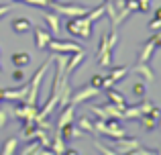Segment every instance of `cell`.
<instances>
[{
  "mask_svg": "<svg viewBox=\"0 0 161 155\" xmlns=\"http://www.w3.org/2000/svg\"><path fill=\"white\" fill-rule=\"evenodd\" d=\"M94 145H96V149H98L100 153H104V155H114V153H116L114 149H110V147H106V145H102L100 141H94Z\"/></svg>",
  "mask_w": 161,
  "mask_h": 155,
  "instance_id": "f1b7e54d",
  "label": "cell"
},
{
  "mask_svg": "<svg viewBox=\"0 0 161 155\" xmlns=\"http://www.w3.org/2000/svg\"><path fill=\"white\" fill-rule=\"evenodd\" d=\"M161 47V33H155V35H151L149 39L143 43V49H141V53H139V61H149L151 57H153V53H155V49H159Z\"/></svg>",
  "mask_w": 161,
  "mask_h": 155,
  "instance_id": "277c9868",
  "label": "cell"
},
{
  "mask_svg": "<svg viewBox=\"0 0 161 155\" xmlns=\"http://www.w3.org/2000/svg\"><path fill=\"white\" fill-rule=\"evenodd\" d=\"M88 84H90V86H94V88H98V90H100V88H102V76H100V74H96V76H92V78H90V82H88Z\"/></svg>",
  "mask_w": 161,
  "mask_h": 155,
  "instance_id": "4dcf8cb0",
  "label": "cell"
},
{
  "mask_svg": "<svg viewBox=\"0 0 161 155\" xmlns=\"http://www.w3.org/2000/svg\"><path fill=\"white\" fill-rule=\"evenodd\" d=\"M157 153H161V149H157Z\"/></svg>",
  "mask_w": 161,
  "mask_h": 155,
  "instance_id": "ab89813d",
  "label": "cell"
},
{
  "mask_svg": "<svg viewBox=\"0 0 161 155\" xmlns=\"http://www.w3.org/2000/svg\"><path fill=\"white\" fill-rule=\"evenodd\" d=\"M78 127L84 133H94V123L90 120V116H80L78 119Z\"/></svg>",
  "mask_w": 161,
  "mask_h": 155,
  "instance_id": "484cf974",
  "label": "cell"
},
{
  "mask_svg": "<svg viewBox=\"0 0 161 155\" xmlns=\"http://www.w3.org/2000/svg\"><path fill=\"white\" fill-rule=\"evenodd\" d=\"M157 29H161V19H153L149 23V31H157Z\"/></svg>",
  "mask_w": 161,
  "mask_h": 155,
  "instance_id": "e575fe53",
  "label": "cell"
},
{
  "mask_svg": "<svg viewBox=\"0 0 161 155\" xmlns=\"http://www.w3.org/2000/svg\"><path fill=\"white\" fill-rule=\"evenodd\" d=\"M98 92H100L98 88H94V86H90V84H88V86H84L82 90H78L75 94H71V100H69V102L78 106V104L86 102V100H94L96 96H98Z\"/></svg>",
  "mask_w": 161,
  "mask_h": 155,
  "instance_id": "52a82bcc",
  "label": "cell"
},
{
  "mask_svg": "<svg viewBox=\"0 0 161 155\" xmlns=\"http://www.w3.org/2000/svg\"><path fill=\"white\" fill-rule=\"evenodd\" d=\"M137 4H139V10H141V12H149L151 0H137Z\"/></svg>",
  "mask_w": 161,
  "mask_h": 155,
  "instance_id": "1f68e13d",
  "label": "cell"
},
{
  "mask_svg": "<svg viewBox=\"0 0 161 155\" xmlns=\"http://www.w3.org/2000/svg\"><path fill=\"white\" fill-rule=\"evenodd\" d=\"M104 14H106V8H104V4H100V6H96V8H90V10L86 12V16L92 20V23H96L98 19H102Z\"/></svg>",
  "mask_w": 161,
  "mask_h": 155,
  "instance_id": "d4e9b609",
  "label": "cell"
},
{
  "mask_svg": "<svg viewBox=\"0 0 161 155\" xmlns=\"http://www.w3.org/2000/svg\"><path fill=\"white\" fill-rule=\"evenodd\" d=\"M57 133L61 135V139L65 141V143H67V141H71V139H78V137H84V135H86V133H84L80 127H75L74 123H67L65 127H61Z\"/></svg>",
  "mask_w": 161,
  "mask_h": 155,
  "instance_id": "30bf717a",
  "label": "cell"
},
{
  "mask_svg": "<svg viewBox=\"0 0 161 155\" xmlns=\"http://www.w3.org/2000/svg\"><path fill=\"white\" fill-rule=\"evenodd\" d=\"M84 59H86V51H84V49L71 53L69 59H67V65H65V76H71V74H74L75 69H78L80 65L84 64Z\"/></svg>",
  "mask_w": 161,
  "mask_h": 155,
  "instance_id": "9c48e42d",
  "label": "cell"
},
{
  "mask_svg": "<svg viewBox=\"0 0 161 155\" xmlns=\"http://www.w3.org/2000/svg\"><path fill=\"white\" fill-rule=\"evenodd\" d=\"M137 120H139V125H141V129H143V131H147V133H151V131L157 129V119L151 116V114H141Z\"/></svg>",
  "mask_w": 161,
  "mask_h": 155,
  "instance_id": "ac0fdd59",
  "label": "cell"
},
{
  "mask_svg": "<svg viewBox=\"0 0 161 155\" xmlns=\"http://www.w3.org/2000/svg\"><path fill=\"white\" fill-rule=\"evenodd\" d=\"M157 127H159V131H161V114L157 116Z\"/></svg>",
  "mask_w": 161,
  "mask_h": 155,
  "instance_id": "f35d334b",
  "label": "cell"
},
{
  "mask_svg": "<svg viewBox=\"0 0 161 155\" xmlns=\"http://www.w3.org/2000/svg\"><path fill=\"white\" fill-rule=\"evenodd\" d=\"M53 64V55L49 57V59H45V64H41L39 65V69H37L35 74H33V78H31V84H29V94H27V98L23 100L25 104H31V106H37V96H39V86H41V82H43V76L47 74V69H49V65Z\"/></svg>",
  "mask_w": 161,
  "mask_h": 155,
  "instance_id": "7a4b0ae2",
  "label": "cell"
},
{
  "mask_svg": "<svg viewBox=\"0 0 161 155\" xmlns=\"http://www.w3.org/2000/svg\"><path fill=\"white\" fill-rule=\"evenodd\" d=\"M0 74H2V68H0Z\"/></svg>",
  "mask_w": 161,
  "mask_h": 155,
  "instance_id": "60d3db41",
  "label": "cell"
},
{
  "mask_svg": "<svg viewBox=\"0 0 161 155\" xmlns=\"http://www.w3.org/2000/svg\"><path fill=\"white\" fill-rule=\"evenodd\" d=\"M25 78H27V76H25V72L20 68L12 72V80H14V82H25Z\"/></svg>",
  "mask_w": 161,
  "mask_h": 155,
  "instance_id": "d6a6232c",
  "label": "cell"
},
{
  "mask_svg": "<svg viewBox=\"0 0 161 155\" xmlns=\"http://www.w3.org/2000/svg\"><path fill=\"white\" fill-rule=\"evenodd\" d=\"M106 96H108L110 102L116 104V106H120V108H125V106H126V98L120 94V92H116L114 88H106Z\"/></svg>",
  "mask_w": 161,
  "mask_h": 155,
  "instance_id": "ffe728a7",
  "label": "cell"
},
{
  "mask_svg": "<svg viewBox=\"0 0 161 155\" xmlns=\"http://www.w3.org/2000/svg\"><path fill=\"white\" fill-rule=\"evenodd\" d=\"M59 16H67V19H74V16H84L90 8L88 6H82V4H59V2H53L49 4Z\"/></svg>",
  "mask_w": 161,
  "mask_h": 155,
  "instance_id": "3957f363",
  "label": "cell"
},
{
  "mask_svg": "<svg viewBox=\"0 0 161 155\" xmlns=\"http://www.w3.org/2000/svg\"><path fill=\"white\" fill-rule=\"evenodd\" d=\"M27 94H29V84H25L20 90H8V88H4V100H19V102H23L27 98Z\"/></svg>",
  "mask_w": 161,
  "mask_h": 155,
  "instance_id": "9a60e30c",
  "label": "cell"
},
{
  "mask_svg": "<svg viewBox=\"0 0 161 155\" xmlns=\"http://www.w3.org/2000/svg\"><path fill=\"white\" fill-rule=\"evenodd\" d=\"M133 72L137 74V76L141 78V80H143L145 84H151V82L155 80V74H153V69H151L149 65L145 64V61H139V64H137V65L133 68Z\"/></svg>",
  "mask_w": 161,
  "mask_h": 155,
  "instance_id": "7c38bea8",
  "label": "cell"
},
{
  "mask_svg": "<svg viewBox=\"0 0 161 155\" xmlns=\"http://www.w3.org/2000/svg\"><path fill=\"white\" fill-rule=\"evenodd\" d=\"M20 153H23V155H35V153L45 155V153H49V151H47V149L43 151V145L39 143V139H31V143L25 145V149H20Z\"/></svg>",
  "mask_w": 161,
  "mask_h": 155,
  "instance_id": "2e32d148",
  "label": "cell"
},
{
  "mask_svg": "<svg viewBox=\"0 0 161 155\" xmlns=\"http://www.w3.org/2000/svg\"><path fill=\"white\" fill-rule=\"evenodd\" d=\"M12 31L16 33V35H25V33H29L33 29V23L27 19V16H19V19H12Z\"/></svg>",
  "mask_w": 161,
  "mask_h": 155,
  "instance_id": "5bb4252c",
  "label": "cell"
},
{
  "mask_svg": "<svg viewBox=\"0 0 161 155\" xmlns=\"http://www.w3.org/2000/svg\"><path fill=\"white\" fill-rule=\"evenodd\" d=\"M12 6H14V4H0V16H4L6 12H10Z\"/></svg>",
  "mask_w": 161,
  "mask_h": 155,
  "instance_id": "d590c367",
  "label": "cell"
},
{
  "mask_svg": "<svg viewBox=\"0 0 161 155\" xmlns=\"http://www.w3.org/2000/svg\"><path fill=\"white\" fill-rule=\"evenodd\" d=\"M102 108L106 110L108 119H118V120L122 119V108H120V106H116V104H112L110 100H108V102H104V104H102Z\"/></svg>",
  "mask_w": 161,
  "mask_h": 155,
  "instance_id": "cb8c5ba5",
  "label": "cell"
},
{
  "mask_svg": "<svg viewBox=\"0 0 161 155\" xmlns=\"http://www.w3.org/2000/svg\"><path fill=\"white\" fill-rule=\"evenodd\" d=\"M37 110H39L37 106H31V104H25V102H20L19 106H16L14 110H10V112H12V114H14L19 120H31V119H35Z\"/></svg>",
  "mask_w": 161,
  "mask_h": 155,
  "instance_id": "ba28073f",
  "label": "cell"
},
{
  "mask_svg": "<svg viewBox=\"0 0 161 155\" xmlns=\"http://www.w3.org/2000/svg\"><path fill=\"white\" fill-rule=\"evenodd\" d=\"M43 19H45V23H47V27H49V31H51V35L53 37H59V33H61V19H59V14L57 12H45L43 14Z\"/></svg>",
  "mask_w": 161,
  "mask_h": 155,
  "instance_id": "8fae6325",
  "label": "cell"
},
{
  "mask_svg": "<svg viewBox=\"0 0 161 155\" xmlns=\"http://www.w3.org/2000/svg\"><path fill=\"white\" fill-rule=\"evenodd\" d=\"M16 147H19L16 137H8V139L2 143V147H0V155H12L16 151Z\"/></svg>",
  "mask_w": 161,
  "mask_h": 155,
  "instance_id": "603a6c76",
  "label": "cell"
},
{
  "mask_svg": "<svg viewBox=\"0 0 161 155\" xmlns=\"http://www.w3.org/2000/svg\"><path fill=\"white\" fill-rule=\"evenodd\" d=\"M155 19H161V6L157 8V10H155Z\"/></svg>",
  "mask_w": 161,
  "mask_h": 155,
  "instance_id": "8d00e7d4",
  "label": "cell"
},
{
  "mask_svg": "<svg viewBox=\"0 0 161 155\" xmlns=\"http://www.w3.org/2000/svg\"><path fill=\"white\" fill-rule=\"evenodd\" d=\"M35 135H37V123L35 120H23V137L25 139H35Z\"/></svg>",
  "mask_w": 161,
  "mask_h": 155,
  "instance_id": "7402d4cb",
  "label": "cell"
},
{
  "mask_svg": "<svg viewBox=\"0 0 161 155\" xmlns=\"http://www.w3.org/2000/svg\"><path fill=\"white\" fill-rule=\"evenodd\" d=\"M6 125H8V110L0 108V131H2V129H6Z\"/></svg>",
  "mask_w": 161,
  "mask_h": 155,
  "instance_id": "f546056e",
  "label": "cell"
},
{
  "mask_svg": "<svg viewBox=\"0 0 161 155\" xmlns=\"http://www.w3.org/2000/svg\"><path fill=\"white\" fill-rule=\"evenodd\" d=\"M90 110L94 112V114L98 116V119H102V120H108V114H106V110H104L102 106H94V104H92V106H90Z\"/></svg>",
  "mask_w": 161,
  "mask_h": 155,
  "instance_id": "83f0119b",
  "label": "cell"
},
{
  "mask_svg": "<svg viewBox=\"0 0 161 155\" xmlns=\"http://www.w3.org/2000/svg\"><path fill=\"white\" fill-rule=\"evenodd\" d=\"M49 149H51V153H65L67 151V147H65V141L61 139V135L59 133H55L53 135V139H51V145H49Z\"/></svg>",
  "mask_w": 161,
  "mask_h": 155,
  "instance_id": "44dd1931",
  "label": "cell"
},
{
  "mask_svg": "<svg viewBox=\"0 0 161 155\" xmlns=\"http://www.w3.org/2000/svg\"><path fill=\"white\" fill-rule=\"evenodd\" d=\"M126 8H129L130 12H137V10H139V4H137V0H126Z\"/></svg>",
  "mask_w": 161,
  "mask_h": 155,
  "instance_id": "836d02e7",
  "label": "cell"
},
{
  "mask_svg": "<svg viewBox=\"0 0 161 155\" xmlns=\"http://www.w3.org/2000/svg\"><path fill=\"white\" fill-rule=\"evenodd\" d=\"M137 147H141L139 139H126V137L112 139V149H114L116 153H133Z\"/></svg>",
  "mask_w": 161,
  "mask_h": 155,
  "instance_id": "8992f818",
  "label": "cell"
},
{
  "mask_svg": "<svg viewBox=\"0 0 161 155\" xmlns=\"http://www.w3.org/2000/svg\"><path fill=\"white\" fill-rule=\"evenodd\" d=\"M65 29L69 35L80 37L82 41H90L92 39V33H94V23L88 19L86 14L84 16H74L65 23Z\"/></svg>",
  "mask_w": 161,
  "mask_h": 155,
  "instance_id": "6da1fadb",
  "label": "cell"
},
{
  "mask_svg": "<svg viewBox=\"0 0 161 155\" xmlns=\"http://www.w3.org/2000/svg\"><path fill=\"white\" fill-rule=\"evenodd\" d=\"M51 33L47 31V29H43V27H35V45H37V49H47V43H49V39H51Z\"/></svg>",
  "mask_w": 161,
  "mask_h": 155,
  "instance_id": "4fadbf2b",
  "label": "cell"
},
{
  "mask_svg": "<svg viewBox=\"0 0 161 155\" xmlns=\"http://www.w3.org/2000/svg\"><path fill=\"white\" fill-rule=\"evenodd\" d=\"M126 74H129V68H126V65H118V68H112V65H110L108 68V78L112 80L114 84H118Z\"/></svg>",
  "mask_w": 161,
  "mask_h": 155,
  "instance_id": "d6986e66",
  "label": "cell"
},
{
  "mask_svg": "<svg viewBox=\"0 0 161 155\" xmlns=\"http://www.w3.org/2000/svg\"><path fill=\"white\" fill-rule=\"evenodd\" d=\"M10 64L14 65V68H25V65L31 64V55H29L27 51H16L10 55Z\"/></svg>",
  "mask_w": 161,
  "mask_h": 155,
  "instance_id": "e0dca14e",
  "label": "cell"
},
{
  "mask_svg": "<svg viewBox=\"0 0 161 155\" xmlns=\"http://www.w3.org/2000/svg\"><path fill=\"white\" fill-rule=\"evenodd\" d=\"M133 94L137 96V98H145V94H147V84L143 82V80H139V82L133 84Z\"/></svg>",
  "mask_w": 161,
  "mask_h": 155,
  "instance_id": "4316f807",
  "label": "cell"
},
{
  "mask_svg": "<svg viewBox=\"0 0 161 155\" xmlns=\"http://www.w3.org/2000/svg\"><path fill=\"white\" fill-rule=\"evenodd\" d=\"M4 100V88H0V102Z\"/></svg>",
  "mask_w": 161,
  "mask_h": 155,
  "instance_id": "74e56055",
  "label": "cell"
},
{
  "mask_svg": "<svg viewBox=\"0 0 161 155\" xmlns=\"http://www.w3.org/2000/svg\"><path fill=\"white\" fill-rule=\"evenodd\" d=\"M47 49L53 53H75L84 47H80L78 43H71V41H59L57 37H51L47 43Z\"/></svg>",
  "mask_w": 161,
  "mask_h": 155,
  "instance_id": "5b68a950",
  "label": "cell"
}]
</instances>
